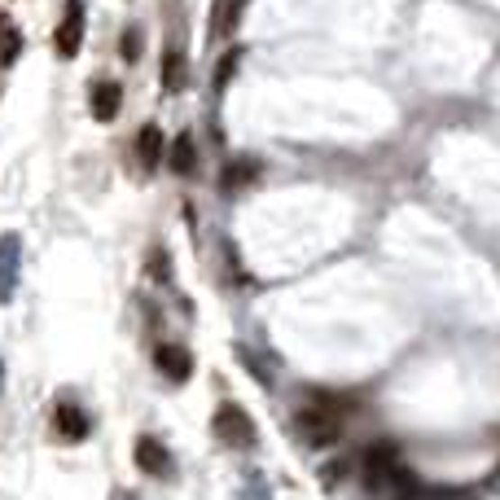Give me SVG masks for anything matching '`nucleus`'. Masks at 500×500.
<instances>
[{
	"instance_id": "obj_1",
	"label": "nucleus",
	"mask_w": 500,
	"mask_h": 500,
	"mask_svg": "<svg viewBox=\"0 0 500 500\" xmlns=\"http://www.w3.org/2000/svg\"><path fill=\"white\" fill-rule=\"evenodd\" d=\"M211 431H215L220 443H229V448H250V443H255V426H250V417H246L237 404H220V408H215Z\"/></svg>"
},
{
	"instance_id": "obj_2",
	"label": "nucleus",
	"mask_w": 500,
	"mask_h": 500,
	"mask_svg": "<svg viewBox=\"0 0 500 500\" xmlns=\"http://www.w3.org/2000/svg\"><path fill=\"white\" fill-rule=\"evenodd\" d=\"M299 431L307 434L316 448H330L333 439L342 434V413H338V408H303Z\"/></svg>"
},
{
	"instance_id": "obj_3",
	"label": "nucleus",
	"mask_w": 500,
	"mask_h": 500,
	"mask_svg": "<svg viewBox=\"0 0 500 500\" xmlns=\"http://www.w3.org/2000/svg\"><path fill=\"white\" fill-rule=\"evenodd\" d=\"M79 44H84V5H79V0H67V14H62V23H58V32H53V49H58L62 58H75Z\"/></svg>"
},
{
	"instance_id": "obj_4",
	"label": "nucleus",
	"mask_w": 500,
	"mask_h": 500,
	"mask_svg": "<svg viewBox=\"0 0 500 500\" xmlns=\"http://www.w3.org/2000/svg\"><path fill=\"white\" fill-rule=\"evenodd\" d=\"M400 466L395 461V443H373L365 457V483L368 492H386V478H391V469Z\"/></svg>"
},
{
	"instance_id": "obj_5",
	"label": "nucleus",
	"mask_w": 500,
	"mask_h": 500,
	"mask_svg": "<svg viewBox=\"0 0 500 500\" xmlns=\"http://www.w3.org/2000/svg\"><path fill=\"white\" fill-rule=\"evenodd\" d=\"M132 457H136V466L145 469V474H154V478H163L167 469H171V457H167V448L154 434H141V439H136Z\"/></svg>"
},
{
	"instance_id": "obj_6",
	"label": "nucleus",
	"mask_w": 500,
	"mask_h": 500,
	"mask_svg": "<svg viewBox=\"0 0 500 500\" xmlns=\"http://www.w3.org/2000/svg\"><path fill=\"white\" fill-rule=\"evenodd\" d=\"M154 365L163 368V377H171V382H185V377L194 373V356H189L185 347H176V342H163V347L154 351Z\"/></svg>"
},
{
	"instance_id": "obj_7",
	"label": "nucleus",
	"mask_w": 500,
	"mask_h": 500,
	"mask_svg": "<svg viewBox=\"0 0 500 500\" xmlns=\"http://www.w3.org/2000/svg\"><path fill=\"white\" fill-rule=\"evenodd\" d=\"M53 431L62 434V439H70V443H79L88 434V413L75 408V404H58L53 408Z\"/></svg>"
},
{
	"instance_id": "obj_8",
	"label": "nucleus",
	"mask_w": 500,
	"mask_h": 500,
	"mask_svg": "<svg viewBox=\"0 0 500 500\" xmlns=\"http://www.w3.org/2000/svg\"><path fill=\"white\" fill-rule=\"evenodd\" d=\"M119 105H123V88H119L114 79H101L97 88H93V119H97V123H110V119L119 114Z\"/></svg>"
},
{
	"instance_id": "obj_9",
	"label": "nucleus",
	"mask_w": 500,
	"mask_h": 500,
	"mask_svg": "<svg viewBox=\"0 0 500 500\" xmlns=\"http://www.w3.org/2000/svg\"><path fill=\"white\" fill-rule=\"evenodd\" d=\"M382 496H391V500H422L426 492H422V478H417L413 469L395 466V469H391V478H386V492H382Z\"/></svg>"
},
{
	"instance_id": "obj_10",
	"label": "nucleus",
	"mask_w": 500,
	"mask_h": 500,
	"mask_svg": "<svg viewBox=\"0 0 500 500\" xmlns=\"http://www.w3.org/2000/svg\"><path fill=\"white\" fill-rule=\"evenodd\" d=\"M136 159L145 167L163 163V128H159V123H145V128H141V136H136Z\"/></svg>"
},
{
	"instance_id": "obj_11",
	"label": "nucleus",
	"mask_w": 500,
	"mask_h": 500,
	"mask_svg": "<svg viewBox=\"0 0 500 500\" xmlns=\"http://www.w3.org/2000/svg\"><path fill=\"white\" fill-rule=\"evenodd\" d=\"M255 176H259V163H255V159H229V163H224V176H220V189L233 194L241 185H250Z\"/></svg>"
},
{
	"instance_id": "obj_12",
	"label": "nucleus",
	"mask_w": 500,
	"mask_h": 500,
	"mask_svg": "<svg viewBox=\"0 0 500 500\" xmlns=\"http://www.w3.org/2000/svg\"><path fill=\"white\" fill-rule=\"evenodd\" d=\"M194 167H198V145H194L189 132H180L171 141V171L176 176H194Z\"/></svg>"
},
{
	"instance_id": "obj_13",
	"label": "nucleus",
	"mask_w": 500,
	"mask_h": 500,
	"mask_svg": "<svg viewBox=\"0 0 500 500\" xmlns=\"http://www.w3.org/2000/svg\"><path fill=\"white\" fill-rule=\"evenodd\" d=\"M14 272H18V237L9 233L0 241V299L14 295Z\"/></svg>"
},
{
	"instance_id": "obj_14",
	"label": "nucleus",
	"mask_w": 500,
	"mask_h": 500,
	"mask_svg": "<svg viewBox=\"0 0 500 500\" xmlns=\"http://www.w3.org/2000/svg\"><path fill=\"white\" fill-rule=\"evenodd\" d=\"M237 14H241V0H220L215 5V23H211V32L215 35H229L237 23Z\"/></svg>"
},
{
	"instance_id": "obj_15",
	"label": "nucleus",
	"mask_w": 500,
	"mask_h": 500,
	"mask_svg": "<svg viewBox=\"0 0 500 500\" xmlns=\"http://www.w3.org/2000/svg\"><path fill=\"white\" fill-rule=\"evenodd\" d=\"M180 84H185V58L171 49V53L163 58V88H171V93H176Z\"/></svg>"
},
{
	"instance_id": "obj_16",
	"label": "nucleus",
	"mask_w": 500,
	"mask_h": 500,
	"mask_svg": "<svg viewBox=\"0 0 500 500\" xmlns=\"http://www.w3.org/2000/svg\"><path fill=\"white\" fill-rule=\"evenodd\" d=\"M237 62H241V49H229V53L220 58V67H215V88H224V84H229V75L237 70Z\"/></svg>"
},
{
	"instance_id": "obj_17",
	"label": "nucleus",
	"mask_w": 500,
	"mask_h": 500,
	"mask_svg": "<svg viewBox=\"0 0 500 500\" xmlns=\"http://www.w3.org/2000/svg\"><path fill=\"white\" fill-rule=\"evenodd\" d=\"M119 49H123V58H128V62H136V58H141V32H123V40H119Z\"/></svg>"
},
{
	"instance_id": "obj_18",
	"label": "nucleus",
	"mask_w": 500,
	"mask_h": 500,
	"mask_svg": "<svg viewBox=\"0 0 500 500\" xmlns=\"http://www.w3.org/2000/svg\"><path fill=\"white\" fill-rule=\"evenodd\" d=\"M150 277H154V281H167V255H154V259H150Z\"/></svg>"
},
{
	"instance_id": "obj_19",
	"label": "nucleus",
	"mask_w": 500,
	"mask_h": 500,
	"mask_svg": "<svg viewBox=\"0 0 500 500\" xmlns=\"http://www.w3.org/2000/svg\"><path fill=\"white\" fill-rule=\"evenodd\" d=\"M9 27H14V23H9V18H5V14H0V40H5V35H9Z\"/></svg>"
}]
</instances>
